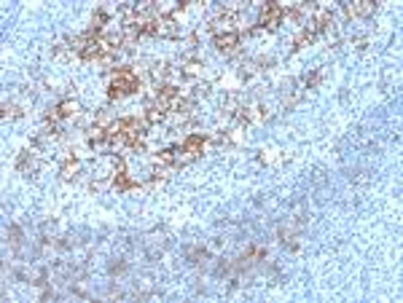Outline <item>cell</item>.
Returning a JSON list of instances; mask_svg holds the SVG:
<instances>
[{"mask_svg": "<svg viewBox=\"0 0 403 303\" xmlns=\"http://www.w3.org/2000/svg\"><path fill=\"white\" fill-rule=\"evenodd\" d=\"M320 78H322V73H320V70H314V73H306L304 83L309 86V89H312V86H318V83H320Z\"/></svg>", "mask_w": 403, "mask_h": 303, "instance_id": "17", "label": "cell"}, {"mask_svg": "<svg viewBox=\"0 0 403 303\" xmlns=\"http://www.w3.org/2000/svg\"><path fill=\"white\" fill-rule=\"evenodd\" d=\"M167 75H170V64L167 62H159V64L150 67V78H154V81H164Z\"/></svg>", "mask_w": 403, "mask_h": 303, "instance_id": "12", "label": "cell"}, {"mask_svg": "<svg viewBox=\"0 0 403 303\" xmlns=\"http://www.w3.org/2000/svg\"><path fill=\"white\" fill-rule=\"evenodd\" d=\"M140 89V78L134 70H116L110 75V99H118L121 94H132Z\"/></svg>", "mask_w": 403, "mask_h": 303, "instance_id": "1", "label": "cell"}, {"mask_svg": "<svg viewBox=\"0 0 403 303\" xmlns=\"http://www.w3.org/2000/svg\"><path fill=\"white\" fill-rule=\"evenodd\" d=\"M178 153V148H167V150H162L159 153V158H156V164H175V156Z\"/></svg>", "mask_w": 403, "mask_h": 303, "instance_id": "15", "label": "cell"}, {"mask_svg": "<svg viewBox=\"0 0 403 303\" xmlns=\"http://www.w3.org/2000/svg\"><path fill=\"white\" fill-rule=\"evenodd\" d=\"M312 40H314V35H312V32L301 30V32L296 35V40H293V48H304V46H309Z\"/></svg>", "mask_w": 403, "mask_h": 303, "instance_id": "14", "label": "cell"}, {"mask_svg": "<svg viewBox=\"0 0 403 303\" xmlns=\"http://www.w3.org/2000/svg\"><path fill=\"white\" fill-rule=\"evenodd\" d=\"M134 185H138V183H134V180L129 177L124 169L113 175V188H116V191H129V188H134Z\"/></svg>", "mask_w": 403, "mask_h": 303, "instance_id": "8", "label": "cell"}, {"mask_svg": "<svg viewBox=\"0 0 403 303\" xmlns=\"http://www.w3.org/2000/svg\"><path fill=\"white\" fill-rule=\"evenodd\" d=\"M202 70H204V64L202 62H186L183 64V70H180V75H188V78H196V75H202Z\"/></svg>", "mask_w": 403, "mask_h": 303, "instance_id": "11", "label": "cell"}, {"mask_svg": "<svg viewBox=\"0 0 403 303\" xmlns=\"http://www.w3.org/2000/svg\"><path fill=\"white\" fill-rule=\"evenodd\" d=\"M242 94H236V91H232V94H228L226 99H223V110H226L228 115H236V113H240L242 110Z\"/></svg>", "mask_w": 403, "mask_h": 303, "instance_id": "7", "label": "cell"}, {"mask_svg": "<svg viewBox=\"0 0 403 303\" xmlns=\"http://www.w3.org/2000/svg\"><path fill=\"white\" fill-rule=\"evenodd\" d=\"M8 115H11V118H16V115H22V113H19L16 105H8V102H6L3 105V118H8Z\"/></svg>", "mask_w": 403, "mask_h": 303, "instance_id": "18", "label": "cell"}, {"mask_svg": "<svg viewBox=\"0 0 403 303\" xmlns=\"http://www.w3.org/2000/svg\"><path fill=\"white\" fill-rule=\"evenodd\" d=\"M212 43H215V48L223 51V54H236L240 51V35L236 32H218Z\"/></svg>", "mask_w": 403, "mask_h": 303, "instance_id": "3", "label": "cell"}, {"mask_svg": "<svg viewBox=\"0 0 403 303\" xmlns=\"http://www.w3.org/2000/svg\"><path fill=\"white\" fill-rule=\"evenodd\" d=\"M376 11L374 0H358V3H344V13L347 16H371Z\"/></svg>", "mask_w": 403, "mask_h": 303, "instance_id": "4", "label": "cell"}, {"mask_svg": "<svg viewBox=\"0 0 403 303\" xmlns=\"http://www.w3.org/2000/svg\"><path fill=\"white\" fill-rule=\"evenodd\" d=\"M282 19H285L282 3H266L264 8H261V16H258V21L264 24V30H266V27H269V30H274Z\"/></svg>", "mask_w": 403, "mask_h": 303, "instance_id": "2", "label": "cell"}, {"mask_svg": "<svg viewBox=\"0 0 403 303\" xmlns=\"http://www.w3.org/2000/svg\"><path fill=\"white\" fill-rule=\"evenodd\" d=\"M156 35H162V38H178L180 35V24L172 16H162V19H156Z\"/></svg>", "mask_w": 403, "mask_h": 303, "instance_id": "6", "label": "cell"}, {"mask_svg": "<svg viewBox=\"0 0 403 303\" xmlns=\"http://www.w3.org/2000/svg\"><path fill=\"white\" fill-rule=\"evenodd\" d=\"M105 21H108V13H105V11H97L94 16H92V30H100V27H105Z\"/></svg>", "mask_w": 403, "mask_h": 303, "instance_id": "16", "label": "cell"}, {"mask_svg": "<svg viewBox=\"0 0 403 303\" xmlns=\"http://www.w3.org/2000/svg\"><path fill=\"white\" fill-rule=\"evenodd\" d=\"M35 169H38V158H35L32 153H24L19 158V172H24V175H27V172H35Z\"/></svg>", "mask_w": 403, "mask_h": 303, "instance_id": "10", "label": "cell"}, {"mask_svg": "<svg viewBox=\"0 0 403 303\" xmlns=\"http://www.w3.org/2000/svg\"><path fill=\"white\" fill-rule=\"evenodd\" d=\"M164 115H167V110L150 105V110L146 113V124H159V121H164Z\"/></svg>", "mask_w": 403, "mask_h": 303, "instance_id": "13", "label": "cell"}, {"mask_svg": "<svg viewBox=\"0 0 403 303\" xmlns=\"http://www.w3.org/2000/svg\"><path fill=\"white\" fill-rule=\"evenodd\" d=\"M78 172H81V164H78L76 158H68V161L62 164V180H73Z\"/></svg>", "mask_w": 403, "mask_h": 303, "instance_id": "9", "label": "cell"}, {"mask_svg": "<svg viewBox=\"0 0 403 303\" xmlns=\"http://www.w3.org/2000/svg\"><path fill=\"white\" fill-rule=\"evenodd\" d=\"M202 145H204V137H202V134H188V137H186V140H183V161H191V158H196L199 153H202Z\"/></svg>", "mask_w": 403, "mask_h": 303, "instance_id": "5", "label": "cell"}]
</instances>
